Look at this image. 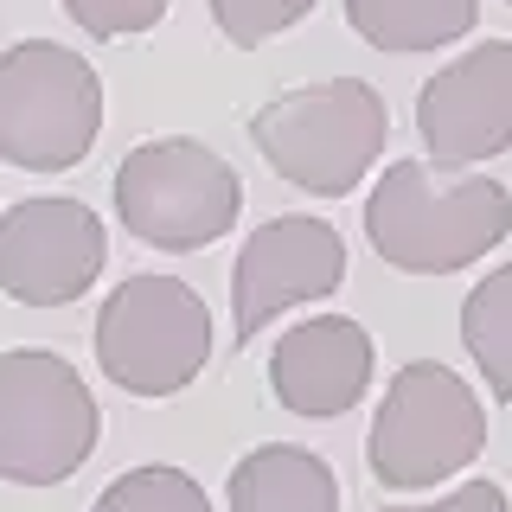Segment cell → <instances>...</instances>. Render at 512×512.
Wrapping results in <instances>:
<instances>
[{"label":"cell","instance_id":"obj_10","mask_svg":"<svg viewBox=\"0 0 512 512\" xmlns=\"http://www.w3.org/2000/svg\"><path fill=\"white\" fill-rule=\"evenodd\" d=\"M416 135L436 173H468L512 148V39H480L416 96Z\"/></svg>","mask_w":512,"mask_h":512},{"label":"cell","instance_id":"obj_9","mask_svg":"<svg viewBox=\"0 0 512 512\" xmlns=\"http://www.w3.org/2000/svg\"><path fill=\"white\" fill-rule=\"evenodd\" d=\"M109 231L84 199H20L0 212V295L20 308H64L103 276Z\"/></svg>","mask_w":512,"mask_h":512},{"label":"cell","instance_id":"obj_15","mask_svg":"<svg viewBox=\"0 0 512 512\" xmlns=\"http://www.w3.org/2000/svg\"><path fill=\"white\" fill-rule=\"evenodd\" d=\"M90 512H212V500L186 468H128L96 493Z\"/></svg>","mask_w":512,"mask_h":512},{"label":"cell","instance_id":"obj_13","mask_svg":"<svg viewBox=\"0 0 512 512\" xmlns=\"http://www.w3.org/2000/svg\"><path fill=\"white\" fill-rule=\"evenodd\" d=\"M480 0H346V26L372 52H442L474 32Z\"/></svg>","mask_w":512,"mask_h":512},{"label":"cell","instance_id":"obj_1","mask_svg":"<svg viewBox=\"0 0 512 512\" xmlns=\"http://www.w3.org/2000/svg\"><path fill=\"white\" fill-rule=\"evenodd\" d=\"M365 237L404 276H455L512 237V192L487 173L442 180L429 160H391L365 199Z\"/></svg>","mask_w":512,"mask_h":512},{"label":"cell","instance_id":"obj_17","mask_svg":"<svg viewBox=\"0 0 512 512\" xmlns=\"http://www.w3.org/2000/svg\"><path fill=\"white\" fill-rule=\"evenodd\" d=\"M64 13L90 39H135V32L167 20V0H64Z\"/></svg>","mask_w":512,"mask_h":512},{"label":"cell","instance_id":"obj_19","mask_svg":"<svg viewBox=\"0 0 512 512\" xmlns=\"http://www.w3.org/2000/svg\"><path fill=\"white\" fill-rule=\"evenodd\" d=\"M506 7H512V0H506Z\"/></svg>","mask_w":512,"mask_h":512},{"label":"cell","instance_id":"obj_5","mask_svg":"<svg viewBox=\"0 0 512 512\" xmlns=\"http://www.w3.org/2000/svg\"><path fill=\"white\" fill-rule=\"evenodd\" d=\"M103 135V77L58 39H20L0 58V160L20 173H64Z\"/></svg>","mask_w":512,"mask_h":512},{"label":"cell","instance_id":"obj_12","mask_svg":"<svg viewBox=\"0 0 512 512\" xmlns=\"http://www.w3.org/2000/svg\"><path fill=\"white\" fill-rule=\"evenodd\" d=\"M231 512H340V480L301 442H263L231 468Z\"/></svg>","mask_w":512,"mask_h":512},{"label":"cell","instance_id":"obj_14","mask_svg":"<svg viewBox=\"0 0 512 512\" xmlns=\"http://www.w3.org/2000/svg\"><path fill=\"white\" fill-rule=\"evenodd\" d=\"M461 346L480 365L487 391L512 404V263L474 282V295L461 301Z\"/></svg>","mask_w":512,"mask_h":512},{"label":"cell","instance_id":"obj_7","mask_svg":"<svg viewBox=\"0 0 512 512\" xmlns=\"http://www.w3.org/2000/svg\"><path fill=\"white\" fill-rule=\"evenodd\" d=\"M103 416L84 372L45 346L0 352V480L58 487L90 461Z\"/></svg>","mask_w":512,"mask_h":512},{"label":"cell","instance_id":"obj_16","mask_svg":"<svg viewBox=\"0 0 512 512\" xmlns=\"http://www.w3.org/2000/svg\"><path fill=\"white\" fill-rule=\"evenodd\" d=\"M205 7H212L218 32L237 45V52H256L263 39H276V32L308 20L314 0H205Z\"/></svg>","mask_w":512,"mask_h":512},{"label":"cell","instance_id":"obj_4","mask_svg":"<svg viewBox=\"0 0 512 512\" xmlns=\"http://www.w3.org/2000/svg\"><path fill=\"white\" fill-rule=\"evenodd\" d=\"M480 448H487V410H480L474 384L436 359H416L384 384L365 461H372L378 487L423 493L480 461Z\"/></svg>","mask_w":512,"mask_h":512},{"label":"cell","instance_id":"obj_2","mask_svg":"<svg viewBox=\"0 0 512 512\" xmlns=\"http://www.w3.org/2000/svg\"><path fill=\"white\" fill-rule=\"evenodd\" d=\"M384 135H391V109L359 77L282 90L250 116V141L269 160V173H282L314 199H346L384 154Z\"/></svg>","mask_w":512,"mask_h":512},{"label":"cell","instance_id":"obj_11","mask_svg":"<svg viewBox=\"0 0 512 512\" xmlns=\"http://www.w3.org/2000/svg\"><path fill=\"white\" fill-rule=\"evenodd\" d=\"M372 365H378V346L359 320L314 314L276 340V352H269V391H276V404L288 416L327 423V416H346L365 397Z\"/></svg>","mask_w":512,"mask_h":512},{"label":"cell","instance_id":"obj_3","mask_svg":"<svg viewBox=\"0 0 512 512\" xmlns=\"http://www.w3.org/2000/svg\"><path fill=\"white\" fill-rule=\"evenodd\" d=\"M244 212V180L192 135H154L116 167V218L148 250L186 256L218 244Z\"/></svg>","mask_w":512,"mask_h":512},{"label":"cell","instance_id":"obj_8","mask_svg":"<svg viewBox=\"0 0 512 512\" xmlns=\"http://www.w3.org/2000/svg\"><path fill=\"white\" fill-rule=\"evenodd\" d=\"M340 282H346V237L333 231L327 218L288 212V218L256 224L244 237V250H237V269H231V333H237V346H250L282 308L327 301Z\"/></svg>","mask_w":512,"mask_h":512},{"label":"cell","instance_id":"obj_6","mask_svg":"<svg viewBox=\"0 0 512 512\" xmlns=\"http://www.w3.org/2000/svg\"><path fill=\"white\" fill-rule=\"evenodd\" d=\"M96 365L128 397H173L212 359V308L180 276H128L96 308Z\"/></svg>","mask_w":512,"mask_h":512},{"label":"cell","instance_id":"obj_18","mask_svg":"<svg viewBox=\"0 0 512 512\" xmlns=\"http://www.w3.org/2000/svg\"><path fill=\"white\" fill-rule=\"evenodd\" d=\"M378 512H506V493L500 480H461L455 493H442L429 506H378Z\"/></svg>","mask_w":512,"mask_h":512}]
</instances>
